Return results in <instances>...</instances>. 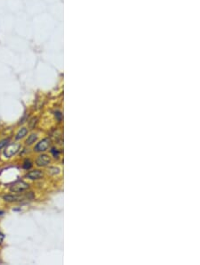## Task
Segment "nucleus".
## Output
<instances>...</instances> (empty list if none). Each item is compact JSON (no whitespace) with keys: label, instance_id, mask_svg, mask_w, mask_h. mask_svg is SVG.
<instances>
[{"label":"nucleus","instance_id":"obj_1","mask_svg":"<svg viewBox=\"0 0 200 265\" xmlns=\"http://www.w3.org/2000/svg\"><path fill=\"white\" fill-rule=\"evenodd\" d=\"M20 148H21V145H19V144H11V145L7 146L6 148L5 149L4 156L6 158H10L12 156L16 155L18 151L20 150Z\"/></svg>","mask_w":200,"mask_h":265},{"label":"nucleus","instance_id":"obj_2","mask_svg":"<svg viewBox=\"0 0 200 265\" xmlns=\"http://www.w3.org/2000/svg\"><path fill=\"white\" fill-rule=\"evenodd\" d=\"M28 188V184L24 182V181H16V182H14L11 187H10V190L12 192H14V193H20V192H22L26 189Z\"/></svg>","mask_w":200,"mask_h":265},{"label":"nucleus","instance_id":"obj_3","mask_svg":"<svg viewBox=\"0 0 200 265\" xmlns=\"http://www.w3.org/2000/svg\"><path fill=\"white\" fill-rule=\"evenodd\" d=\"M3 199L6 202H21L25 199H28V195L21 196V195H6L3 197Z\"/></svg>","mask_w":200,"mask_h":265},{"label":"nucleus","instance_id":"obj_4","mask_svg":"<svg viewBox=\"0 0 200 265\" xmlns=\"http://www.w3.org/2000/svg\"><path fill=\"white\" fill-rule=\"evenodd\" d=\"M49 145H50V140L48 138H45L36 145L35 151L36 152H44L49 147Z\"/></svg>","mask_w":200,"mask_h":265},{"label":"nucleus","instance_id":"obj_5","mask_svg":"<svg viewBox=\"0 0 200 265\" xmlns=\"http://www.w3.org/2000/svg\"><path fill=\"white\" fill-rule=\"evenodd\" d=\"M36 163L37 166H46L50 163V158L48 156L46 155H42L40 156L37 157V161H36Z\"/></svg>","mask_w":200,"mask_h":265},{"label":"nucleus","instance_id":"obj_6","mask_svg":"<svg viewBox=\"0 0 200 265\" xmlns=\"http://www.w3.org/2000/svg\"><path fill=\"white\" fill-rule=\"evenodd\" d=\"M26 177H27L28 179H32V180H34V179H39L40 178L43 177V173H42V172H40V171L35 170V171H32V172H28V173L26 174Z\"/></svg>","mask_w":200,"mask_h":265},{"label":"nucleus","instance_id":"obj_7","mask_svg":"<svg viewBox=\"0 0 200 265\" xmlns=\"http://www.w3.org/2000/svg\"><path fill=\"white\" fill-rule=\"evenodd\" d=\"M27 133H28V130H27L26 128H21V129L19 130V132L17 133L15 138L17 139V140H18V139H21V138H22L24 136H26Z\"/></svg>","mask_w":200,"mask_h":265},{"label":"nucleus","instance_id":"obj_8","mask_svg":"<svg viewBox=\"0 0 200 265\" xmlns=\"http://www.w3.org/2000/svg\"><path fill=\"white\" fill-rule=\"evenodd\" d=\"M37 136L36 134H31L30 137H28L27 140H26V144H27V145H31V144H33V143L37 140Z\"/></svg>","mask_w":200,"mask_h":265},{"label":"nucleus","instance_id":"obj_9","mask_svg":"<svg viewBox=\"0 0 200 265\" xmlns=\"http://www.w3.org/2000/svg\"><path fill=\"white\" fill-rule=\"evenodd\" d=\"M31 166H32V162H31L30 160H26V161L24 162V163H23V168L26 169V170L30 169V168H31Z\"/></svg>","mask_w":200,"mask_h":265},{"label":"nucleus","instance_id":"obj_10","mask_svg":"<svg viewBox=\"0 0 200 265\" xmlns=\"http://www.w3.org/2000/svg\"><path fill=\"white\" fill-rule=\"evenodd\" d=\"M8 142H9V139L8 138L7 139H4V140H2V141H0V150H1L4 146H6Z\"/></svg>","mask_w":200,"mask_h":265},{"label":"nucleus","instance_id":"obj_11","mask_svg":"<svg viewBox=\"0 0 200 265\" xmlns=\"http://www.w3.org/2000/svg\"><path fill=\"white\" fill-rule=\"evenodd\" d=\"M51 152H52V154L53 155V156H54L55 158L59 156V152H58V151H57V149H55V148H53V149L51 150Z\"/></svg>","mask_w":200,"mask_h":265},{"label":"nucleus","instance_id":"obj_12","mask_svg":"<svg viewBox=\"0 0 200 265\" xmlns=\"http://www.w3.org/2000/svg\"><path fill=\"white\" fill-rule=\"evenodd\" d=\"M4 238H5V236H4V235H3V234H2L1 232H0V244H1V243L3 242V240H4Z\"/></svg>","mask_w":200,"mask_h":265},{"label":"nucleus","instance_id":"obj_13","mask_svg":"<svg viewBox=\"0 0 200 265\" xmlns=\"http://www.w3.org/2000/svg\"><path fill=\"white\" fill-rule=\"evenodd\" d=\"M2 214H4V211H0V215H2Z\"/></svg>","mask_w":200,"mask_h":265}]
</instances>
